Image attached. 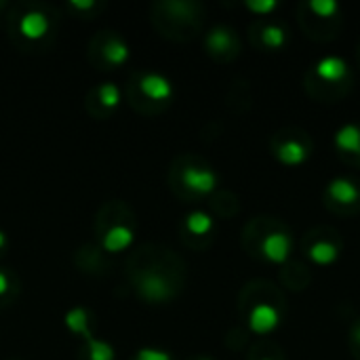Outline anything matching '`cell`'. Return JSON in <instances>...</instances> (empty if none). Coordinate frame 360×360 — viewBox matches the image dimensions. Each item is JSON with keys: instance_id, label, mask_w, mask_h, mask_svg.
I'll return each instance as SVG.
<instances>
[{"instance_id": "obj_11", "label": "cell", "mask_w": 360, "mask_h": 360, "mask_svg": "<svg viewBox=\"0 0 360 360\" xmlns=\"http://www.w3.org/2000/svg\"><path fill=\"white\" fill-rule=\"evenodd\" d=\"M278 158L287 167H297V165H302L308 158V150L300 141H285L278 148Z\"/></svg>"}, {"instance_id": "obj_18", "label": "cell", "mask_w": 360, "mask_h": 360, "mask_svg": "<svg viewBox=\"0 0 360 360\" xmlns=\"http://www.w3.org/2000/svg\"><path fill=\"white\" fill-rule=\"evenodd\" d=\"M262 40L270 49H281L287 40V32L281 25H266L262 32Z\"/></svg>"}, {"instance_id": "obj_23", "label": "cell", "mask_w": 360, "mask_h": 360, "mask_svg": "<svg viewBox=\"0 0 360 360\" xmlns=\"http://www.w3.org/2000/svg\"><path fill=\"white\" fill-rule=\"evenodd\" d=\"M8 287H11V285H8V276L0 270V295H4V293L8 291Z\"/></svg>"}, {"instance_id": "obj_8", "label": "cell", "mask_w": 360, "mask_h": 360, "mask_svg": "<svg viewBox=\"0 0 360 360\" xmlns=\"http://www.w3.org/2000/svg\"><path fill=\"white\" fill-rule=\"evenodd\" d=\"M133 243V230L129 226H112L105 234H103V249L108 253H118V251H124L129 245Z\"/></svg>"}, {"instance_id": "obj_16", "label": "cell", "mask_w": 360, "mask_h": 360, "mask_svg": "<svg viewBox=\"0 0 360 360\" xmlns=\"http://www.w3.org/2000/svg\"><path fill=\"white\" fill-rule=\"evenodd\" d=\"M207 46L213 51V53H226L230 46H232V34L230 30L226 27H215L209 38H207Z\"/></svg>"}, {"instance_id": "obj_2", "label": "cell", "mask_w": 360, "mask_h": 360, "mask_svg": "<svg viewBox=\"0 0 360 360\" xmlns=\"http://www.w3.org/2000/svg\"><path fill=\"white\" fill-rule=\"evenodd\" d=\"M281 323V314L274 306L270 304H257L251 314H249V327L253 333L257 335H266V333H272Z\"/></svg>"}, {"instance_id": "obj_22", "label": "cell", "mask_w": 360, "mask_h": 360, "mask_svg": "<svg viewBox=\"0 0 360 360\" xmlns=\"http://www.w3.org/2000/svg\"><path fill=\"white\" fill-rule=\"evenodd\" d=\"M135 360H173L167 352L162 350H154V348H143L137 352V359Z\"/></svg>"}, {"instance_id": "obj_6", "label": "cell", "mask_w": 360, "mask_h": 360, "mask_svg": "<svg viewBox=\"0 0 360 360\" xmlns=\"http://www.w3.org/2000/svg\"><path fill=\"white\" fill-rule=\"evenodd\" d=\"M49 32V19L40 11H30L19 19V34L27 40H40Z\"/></svg>"}, {"instance_id": "obj_9", "label": "cell", "mask_w": 360, "mask_h": 360, "mask_svg": "<svg viewBox=\"0 0 360 360\" xmlns=\"http://www.w3.org/2000/svg\"><path fill=\"white\" fill-rule=\"evenodd\" d=\"M329 194H331V198H333L335 202H340V205H352V202L359 200L360 196L356 184L350 181V179H346V177L333 179V181L329 184Z\"/></svg>"}, {"instance_id": "obj_5", "label": "cell", "mask_w": 360, "mask_h": 360, "mask_svg": "<svg viewBox=\"0 0 360 360\" xmlns=\"http://www.w3.org/2000/svg\"><path fill=\"white\" fill-rule=\"evenodd\" d=\"M139 91L152 101H167L173 95L171 82L160 74H143L139 80Z\"/></svg>"}, {"instance_id": "obj_3", "label": "cell", "mask_w": 360, "mask_h": 360, "mask_svg": "<svg viewBox=\"0 0 360 360\" xmlns=\"http://www.w3.org/2000/svg\"><path fill=\"white\" fill-rule=\"evenodd\" d=\"M181 181L188 190L196 192V194H209L217 188V175L209 169H200V167H188L181 173Z\"/></svg>"}, {"instance_id": "obj_25", "label": "cell", "mask_w": 360, "mask_h": 360, "mask_svg": "<svg viewBox=\"0 0 360 360\" xmlns=\"http://www.w3.org/2000/svg\"><path fill=\"white\" fill-rule=\"evenodd\" d=\"M4 245H6V236H4V232L0 230V249H4Z\"/></svg>"}, {"instance_id": "obj_19", "label": "cell", "mask_w": 360, "mask_h": 360, "mask_svg": "<svg viewBox=\"0 0 360 360\" xmlns=\"http://www.w3.org/2000/svg\"><path fill=\"white\" fill-rule=\"evenodd\" d=\"M97 95H99V103H101L103 108H108V110L116 108L118 101H120V91H118V86L112 84V82L101 84L99 91H97Z\"/></svg>"}, {"instance_id": "obj_24", "label": "cell", "mask_w": 360, "mask_h": 360, "mask_svg": "<svg viewBox=\"0 0 360 360\" xmlns=\"http://www.w3.org/2000/svg\"><path fill=\"white\" fill-rule=\"evenodd\" d=\"M72 6H76V8H91V6H95V2H72Z\"/></svg>"}, {"instance_id": "obj_7", "label": "cell", "mask_w": 360, "mask_h": 360, "mask_svg": "<svg viewBox=\"0 0 360 360\" xmlns=\"http://www.w3.org/2000/svg\"><path fill=\"white\" fill-rule=\"evenodd\" d=\"M316 76L325 82H340L346 74H348V65L342 57H335V55H329V57H323L316 68H314Z\"/></svg>"}, {"instance_id": "obj_1", "label": "cell", "mask_w": 360, "mask_h": 360, "mask_svg": "<svg viewBox=\"0 0 360 360\" xmlns=\"http://www.w3.org/2000/svg\"><path fill=\"white\" fill-rule=\"evenodd\" d=\"M137 291L148 302H165L171 297V285L162 274L146 272L137 278Z\"/></svg>"}, {"instance_id": "obj_4", "label": "cell", "mask_w": 360, "mask_h": 360, "mask_svg": "<svg viewBox=\"0 0 360 360\" xmlns=\"http://www.w3.org/2000/svg\"><path fill=\"white\" fill-rule=\"evenodd\" d=\"M262 253L272 264H283L291 253V238L283 232L268 234L262 243Z\"/></svg>"}, {"instance_id": "obj_21", "label": "cell", "mask_w": 360, "mask_h": 360, "mask_svg": "<svg viewBox=\"0 0 360 360\" xmlns=\"http://www.w3.org/2000/svg\"><path fill=\"white\" fill-rule=\"evenodd\" d=\"M247 6H249L253 13L266 15V13L274 11V8L278 6V2H276V0H249V2H247Z\"/></svg>"}, {"instance_id": "obj_14", "label": "cell", "mask_w": 360, "mask_h": 360, "mask_svg": "<svg viewBox=\"0 0 360 360\" xmlns=\"http://www.w3.org/2000/svg\"><path fill=\"white\" fill-rule=\"evenodd\" d=\"M186 226H188V230H190L192 234H196V236H205V234H209V232H211V228H213V219H211L207 213H202V211H194V213H190V215L186 217Z\"/></svg>"}, {"instance_id": "obj_20", "label": "cell", "mask_w": 360, "mask_h": 360, "mask_svg": "<svg viewBox=\"0 0 360 360\" xmlns=\"http://www.w3.org/2000/svg\"><path fill=\"white\" fill-rule=\"evenodd\" d=\"M310 8L319 15V17H333L340 11V4L335 0H312Z\"/></svg>"}, {"instance_id": "obj_26", "label": "cell", "mask_w": 360, "mask_h": 360, "mask_svg": "<svg viewBox=\"0 0 360 360\" xmlns=\"http://www.w3.org/2000/svg\"><path fill=\"white\" fill-rule=\"evenodd\" d=\"M354 335H356V340H359V342H360V325H359V327H356V333H354Z\"/></svg>"}, {"instance_id": "obj_15", "label": "cell", "mask_w": 360, "mask_h": 360, "mask_svg": "<svg viewBox=\"0 0 360 360\" xmlns=\"http://www.w3.org/2000/svg\"><path fill=\"white\" fill-rule=\"evenodd\" d=\"M86 342H89V359L91 360H114V350L110 344L105 342H99L91 335V331H86L82 335Z\"/></svg>"}, {"instance_id": "obj_27", "label": "cell", "mask_w": 360, "mask_h": 360, "mask_svg": "<svg viewBox=\"0 0 360 360\" xmlns=\"http://www.w3.org/2000/svg\"><path fill=\"white\" fill-rule=\"evenodd\" d=\"M202 360H209V359H202Z\"/></svg>"}, {"instance_id": "obj_17", "label": "cell", "mask_w": 360, "mask_h": 360, "mask_svg": "<svg viewBox=\"0 0 360 360\" xmlns=\"http://www.w3.org/2000/svg\"><path fill=\"white\" fill-rule=\"evenodd\" d=\"M65 325L70 327L72 333L84 335L89 331V314L82 308H74L65 314Z\"/></svg>"}, {"instance_id": "obj_12", "label": "cell", "mask_w": 360, "mask_h": 360, "mask_svg": "<svg viewBox=\"0 0 360 360\" xmlns=\"http://www.w3.org/2000/svg\"><path fill=\"white\" fill-rule=\"evenodd\" d=\"M103 59H105L108 63H112V65H120V63H124V61L129 59V46H127L120 38L112 36V38L103 44Z\"/></svg>"}, {"instance_id": "obj_13", "label": "cell", "mask_w": 360, "mask_h": 360, "mask_svg": "<svg viewBox=\"0 0 360 360\" xmlns=\"http://www.w3.org/2000/svg\"><path fill=\"white\" fill-rule=\"evenodd\" d=\"M338 255H340L338 247L331 245V243H325V240L312 245V249H310V259H312L314 264H319V266H329V264H333V262L338 259Z\"/></svg>"}, {"instance_id": "obj_10", "label": "cell", "mask_w": 360, "mask_h": 360, "mask_svg": "<svg viewBox=\"0 0 360 360\" xmlns=\"http://www.w3.org/2000/svg\"><path fill=\"white\" fill-rule=\"evenodd\" d=\"M335 146L344 152L360 154V129L356 124H346L335 135Z\"/></svg>"}]
</instances>
